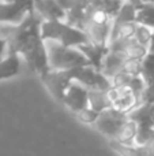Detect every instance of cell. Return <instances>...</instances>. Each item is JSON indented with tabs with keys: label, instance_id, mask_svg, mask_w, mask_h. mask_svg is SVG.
<instances>
[{
	"label": "cell",
	"instance_id": "21",
	"mask_svg": "<svg viewBox=\"0 0 154 156\" xmlns=\"http://www.w3.org/2000/svg\"><path fill=\"white\" fill-rule=\"evenodd\" d=\"M97 5L113 21L116 15L119 14L120 8L123 5V2H111V0H105V2H95Z\"/></svg>",
	"mask_w": 154,
	"mask_h": 156
},
{
	"label": "cell",
	"instance_id": "9",
	"mask_svg": "<svg viewBox=\"0 0 154 156\" xmlns=\"http://www.w3.org/2000/svg\"><path fill=\"white\" fill-rule=\"evenodd\" d=\"M33 8V2H0V22L19 25Z\"/></svg>",
	"mask_w": 154,
	"mask_h": 156
},
{
	"label": "cell",
	"instance_id": "2",
	"mask_svg": "<svg viewBox=\"0 0 154 156\" xmlns=\"http://www.w3.org/2000/svg\"><path fill=\"white\" fill-rule=\"evenodd\" d=\"M41 36L45 43L52 41L67 48H78L79 45L90 43L82 30L68 25L64 21L44 22L41 25Z\"/></svg>",
	"mask_w": 154,
	"mask_h": 156
},
{
	"label": "cell",
	"instance_id": "23",
	"mask_svg": "<svg viewBox=\"0 0 154 156\" xmlns=\"http://www.w3.org/2000/svg\"><path fill=\"white\" fill-rule=\"evenodd\" d=\"M98 115L100 114L95 112V111L90 110V108H86V110H83L82 112H79L78 115V119L81 122H83V123H87V125H94L95 121L98 119Z\"/></svg>",
	"mask_w": 154,
	"mask_h": 156
},
{
	"label": "cell",
	"instance_id": "7",
	"mask_svg": "<svg viewBox=\"0 0 154 156\" xmlns=\"http://www.w3.org/2000/svg\"><path fill=\"white\" fill-rule=\"evenodd\" d=\"M45 88L57 103H63L64 93L72 82H75V69L65 71H49L41 77Z\"/></svg>",
	"mask_w": 154,
	"mask_h": 156
},
{
	"label": "cell",
	"instance_id": "20",
	"mask_svg": "<svg viewBox=\"0 0 154 156\" xmlns=\"http://www.w3.org/2000/svg\"><path fill=\"white\" fill-rule=\"evenodd\" d=\"M141 77L145 81L146 86L154 81V54L149 52L142 60V70H141Z\"/></svg>",
	"mask_w": 154,
	"mask_h": 156
},
{
	"label": "cell",
	"instance_id": "22",
	"mask_svg": "<svg viewBox=\"0 0 154 156\" xmlns=\"http://www.w3.org/2000/svg\"><path fill=\"white\" fill-rule=\"evenodd\" d=\"M152 37H153V30L152 29L145 27V26H141V25H138V26H136L134 38H135V41L138 44H141V45L147 47V48H149L150 43H152Z\"/></svg>",
	"mask_w": 154,
	"mask_h": 156
},
{
	"label": "cell",
	"instance_id": "15",
	"mask_svg": "<svg viewBox=\"0 0 154 156\" xmlns=\"http://www.w3.org/2000/svg\"><path fill=\"white\" fill-rule=\"evenodd\" d=\"M109 147L119 156H154V141L146 145H123L109 140Z\"/></svg>",
	"mask_w": 154,
	"mask_h": 156
},
{
	"label": "cell",
	"instance_id": "17",
	"mask_svg": "<svg viewBox=\"0 0 154 156\" xmlns=\"http://www.w3.org/2000/svg\"><path fill=\"white\" fill-rule=\"evenodd\" d=\"M21 70V56L15 52H8L7 56L0 60V81L15 77Z\"/></svg>",
	"mask_w": 154,
	"mask_h": 156
},
{
	"label": "cell",
	"instance_id": "18",
	"mask_svg": "<svg viewBox=\"0 0 154 156\" xmlns=\"http://www.w3.org/2000/svg\"><path fill=\"white\" fill-rule=\"evenodd\" d=\"M89 108L98 114L112 108L109 90H89Z\"/></svg>",
	"mask_w": 154,
	"mask_h": 156
},
{
	"label": "cell",
	"instance_id": "1",
	"mask_svg": "<svg viewBox=\"0 0 154 156\" xmlns=\"http://www.w3.org/2000/svg\"><path fill=\"white\" fill-rule=\"evenodd\" d=\"M42 19L33 8L19 25L3 27L8 43V52H15L25 59L30 69L40 78L51 71L48 63L46 43L41 36Z\"/></svg>",
	"mask_w": 154,
	"mask_h": 156
},
{
	"label": "cell",
	"instance_id": "25",
	"mask_svg": "<svg viewBox=\"0 0 154 156\" xmlns=\"http://www.w3.org/2000/svg\"><path fill=\"white\" fill-rule=\"evenodd\" d=\"M149 52H153V54H154V30H153V37H152V43H150V47H149Z\"/></svg>",
	"mask_w": 154,
	"mask_h": 156
},
{
	"label": "cell",
	"instance_id": "4",
	"mask_svg": "<svg viewBox=\"0 0 154 156\" xmlns=\"http://www.w3.org/2000/svg\"><path fill=\"white\" fill-rule=\"evenodd\" d=\"M112 21L95 2H90V14L82 32L87 36L90 43L97 45H109L112 32Z\"/></svg>",
	"mask_w": 154,
	"mask_h": 156
},
{
	"label": "cell",
	"instance_id": "14",
	"mask_svg": "<svg viewBox=\"0 0 154 156\" xmlns=\"http://www.w3.org/2000/svg\"><path fill=\"white\" fill-rule=\"evenodd\" d=\"M128 60V58L122 52H112L109 51V54L106 55V58L104 59L102 69L101 73L104 74L108 80H112L113 77H116L119 73L123 71L126 62Z\"/></svg>",
	"mask_w": 154,
	"mask_h": 156
},
{
	"label": "cell",
	"instance_id": "8",
	"mask_svg": "<svg viewBox=\"0 0 154 156\" xmlns=\"http://www.w3.org/2000/svg\"><path fill=\"white\" fill-rule=\"evenodd\" d=\"M75 82L83 85L89 90H111L112 82L102 73L94 70L92 66L75 69Z\"/></svg>",
	"mask_w": 154,
	"mask_h": 156
},
{
	"label": "cell",
	"instance_id": "13",
	"mask_svg": "<svg viewBox=\"0 0 154 156\" xmlns=\"http://www.w3.org/2000/svg\"><path fill=\"white\" fill-rule=\"evenodd\" d=\"M33 5L44 22L65 21V11L59 2H33Z\"/></svg>",
	"mask_w": 154,
	"mask_h": 156
},
{
	"label": "cell",
	"instance_id": "24",
	"mask_svg": "<svg viewBox=\"0 0 154 156\" xmlns=\"http://www.w3.org/2000/svg\"><path fill=\"white\" fill-rule=\"evenodd\" d=\"M8 54V43L4 37H0V60H3Z\"/></svg>",
	"mask_w": 154,
	"mask_h": 156
},
{
	"label": "cell",
	"instance_id": "10",
	"mask_svg": "<svg viewBox=\"0 0 154 156\" xmlns=\"http://www.w3.org/2000/svg\"><path fill=\"white\" fill-rule=\"evenodd\" d=\"M62 104L78 115L83 110L89 108V89L78 82H72L65 90Z\"/></svg>",
	"mask_w": 154,
	"mask_h": 156
},
{
	"label": "cell",
	"instance_id": "19",
	"mask_svg": "<svg viewBox=\"0 0 154 156\" xmlns=\"http://www.w3.org/2000/svg\"><path fill=\"white\" fill-rule=\"evenodd\" d=\"M136 18V8L134 2H123V5L120 8L119 14L113 19L115 25H123V23H135Z\"/></svg>",
	"mask_w": 154,
	"mask_h": 156
},
{
	"label": "cell",
	"instance_id": "16",
	"mask_svg": "<svg viewBox=\"0 0 154 156\" xmlns=\"http://www.w3.org/2000/svg\"><path fill=\"white\" fill-rule=\"evenodd\" d=\"M136 8L135 23L154 30V3L134 2Z\"/></svg>",
	"mask_w": 154,
	"mask_h": 156
},
{
	"label": "cell",
	"instance_id": "3",
	"mask_svg": "<svg viewBox=\"0 0 154 156\" xmlns=\"http://www.w3.org/2000/svg\"><path fill=\"white\" fill-rule=\"evenodd\" d=\"M48 63L51 71H65L76 67L90 66L87 59L76 48H67L57 43H46Z\"/></svg>",
	"mask_w": 154,
	"mask_h": 156
},
{
	"label": "cell",
	"instance_id": "5",
	"mask_svg": "<svg viewBox=\"0 0 154 156\" xmlns=\"http://www.w3.org/2000/svg\"><path fill=\"white\" fill-rule=\"evenodd\" d=\"M136 125L135 145H146L154 141V103H142L128 114Z\"/></svg>",
	"mask_w": 154,
	"mask_h": 156
},
{
	"label": "cell",
	"instance_id": "6",
	"mask_svg": "<svg viewBox=\"0 0 154 156\" xmlns=\"http://www.w3.org/2000/svg\"><path fill=\"white\" fill-rule=\"evenodd\" d=\"M128 122V114L120 112L115 108H108L98 115V119L93 126L106 136L109 140H119L126 123Z\"/></svg>",
	"mask_w": 154,
	"mask_h": 156
},
{
	"label": "cell",
	"instance_id": "12",
	"mask_svg": "<svg viewBox=\"0 0 154 156\" xmlns=\"http://www.w3.org/2000/svg\"><path fill=\"white\" fill-rule=\"evenodd\" d=\"M76 49L86 58L89 65L94 70L101 73L104 59L109 54V45H97V44H93V43H87V44H83V45H79Z\"/></svg>",
	"mask_w": 154,
	"mask_h": 156
},
{
	"label": "cell",
	"instance_id": "11",
	"mask_svg": "<svg viewBox=\"0 0 154 156\" xmlns=\"http://www.w3.org/2000/svg\"><path fill=\"white\" fill-rule=\"evenodd\" d=\"M109 99H111L112 108L124 114H130L131 111L141 105L132 90L127 86H112V89L109 90Z\"/></svg>",
	"mask_w": 154,
	"mask_h": 156
}]
</instances>
